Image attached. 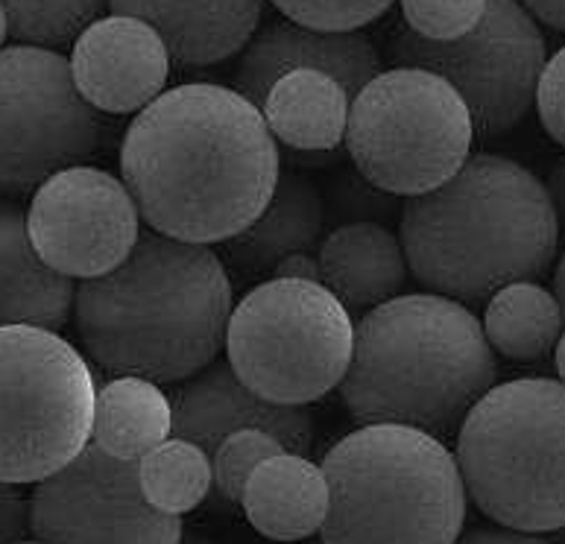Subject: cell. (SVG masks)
<instances>
[{
	"instance_id": "cell-1",
	"label": "cell",
	"mask_w": 565,
	"mask_h": 544,
	"mask_svg": "<svg viewBox=\"0 0 565 544\" xmlns=\"http://www.w3.org/2000/svg\"><path fill=\"white\" fill-rule=\"evenodd\" d=\"M279 141L235 88L177 85L147 103L120 147V179L152 232L212 246L244 232L270 202Z\"/></svg>"
},
{
	"instance_id": "cell-2",
	"label": "cell",
	"mask_w": 565,
	"mask_h": 544,
	"mask_svg": "<svg viewBox=\"0 0 565 544\" xmlns=\"http://www.w3.org/2000/svg\"><path fill=\"white\" fill-rule=\"evenodd\" d=\"M235 290L212 246L141 232L118 267L76 285L85 352L115 375L179 384L223 352Z\"/></svg>"
},
{
	"instance_id": "cell-3",
	"label": "cell",
	"mask_w": 565,
	"mask_h": 544,
	"mask_svg": "<svg viewBox=\"0 0 565 544\" xmlns=\"http://www.w3.org/2000/svg\"><path fill=\"white\" fill-rule=\"evenodd\" d=\"M398 241L428 294L483 305L501 287L548 273L559 211L519 161L478 152L434 191L407 196Z\"/></svg>"
},
{
	"instance_id": "cell-4",
	"label": "cell",
	"mask_w": 565,
	"mask_h": 544,
	"mask_svg": "<svg viewBox=\"0 0 565 544\" xmlns=\"http://www.w3.org/2000/svg\"><path fill=\"white\" fill-rule=\"evenodd\" d=\"M495 381V352L472 310L439 294H398L354 326L338 390L358 425L396 422L446 442Z\"/></svg>"
},
{
	"instance_id": "cell-5",
	"label": "cell",
	"mask_w": 565,
	"mask_h": 544,
	"mask_svg": "<svg viewBox=\"0 0 565 544\" xmlns=\"http://www.w3.org/2000/svg\"><path fill=\"white\" fill-rule=\"evenodd\" d=\"M329 480V544L457 542L466 489L455 451L419 427L379 422L343 436L320 462Z\"/></svg>"
},
{
	"instance_id": "cell-6",
	"label": "cell",
	"mask_w": 565,
	"mask_h": 544,
	"mask_svg": "<svg viewBox=\"0 0 565 544\" xmlns=\"http://www.w3.org/2000/svg\"><path fill=\"white\" fill-rule=\"evenodd\" d=\"M565 393L557 377L492 384L457 427L466 494L501 527L557 533L565 524Z\"/></svg>"
},
{
	"instance_id": "cell-7",
	"label": "cell",
	"mask_w": 565,
	"mask_h": 544,
	"mask_svg": "<svg viewBox=\"0 0 565 544\" xmlns=\"http://www.w3.org/2000/svg\"><path fill=\"white\" fill-rule=\"evenodd\" d=\"M352 345L354 319L329 287L273 276L232 308L223 352L253 393L305 407L338 390Z\"/></svg>"
},
{
	"instance_id": "cell-8",
	"label": "cell",
	"mask_w": 565,
	"mask_h": 544,
	"mask_svg": "<svg viewBox=\"0 0 565 544\" xmlns=\"http://www.w3.org/2000/svg\"><path fill=\"white\" fill-rule=\"evenodd\" d=\"M349 159L393 196H419L455 177L475 143L463 97L423 67L381 71L354 94L347 120Z\"/></svg>"
},
{
	"instance_id": "cell-9",
	"label": "cell",
	"mask_w": 565,
	"mask_h": 544,
	"mask_svg": "<svg viewBox=\"0 0 565 544\" xmlns=\"http://www.w3.org/2000/svg\"><path fill=\"white\" fill-rule=\"evenodd\" d=\"M97 381L51 328L0 326V480L39 483L92 439Z\"/></svg>"
},
{
	"instance_id": "cell-10",
	"label": "cell",
	"mask_w": 565,
	"mask_h": 544,
	"mask_svg": "<svg viewBox=\"0 0 565 544\" xmlns=\"http://www.w3.org/2000/svg\"><path fill=\"white\" fill-rule=\"evenodd\" d=\"M103 120L76 92L71 60L47 47L0 51V200H24L65 168L83 164Z\"/></svg>"
},
{
	"instance_id": "cell-11",
	"label": "cell",
	"mask_w": 565,
	"mask_h": 544,
	"mask_svg": "<svg viewBox=\"0 0 565 544\" xmlns=\"http://www.w3.org/2000/svg\"><path fill=\"white\" fill-rule=\"evenodd\" d=\"M390 60L443 76L463 97L475 135L498 138L527 118L548 44L519 0H487L481 21L451 42L398 30Z\"/></svg>"
},
{
	"instance_id": "cell-12",
	"label": "cell",
	"mask_w": 565,
	"mask_h": 544,
	"mask_svg": "<svg viewBox=\"0 0 565 544\" xmlns=\"http://www.w3.org/2000/svg\"><path fill=\"white\" fill-rule=\"evenodd\" d=\"M30 530L39 542H182V515L156 510L141 492L138 460L85 442L74 460L35 483Z\"/></svg>"
},
{
	"instance_id": "cell-13",
	"label": "cell",
	"mask_w": 565,
	"mask_h": 544,
	"mask_svg": "<svg viewBox=\"0 0 565 544\" xmlns=\"http://www.w3.org/2000/svg\"><path fill=\"white\" fill-rule=\"evenodd\" d=\"M26 232L56 273L85 281L127 258L141 235V214L124 179L74 164L35 188Z\"/></svg>"
},
{
	"instance_id": "cell-14",
	"label": "cell",
	"mask_w": 565,
	"mask_h": 544,
	"mask_svg": "<svg viewBox=\"0 0 565 544\" xmlns=\"http://www.w3.org/2000/svg\"><path fill=\"white\" fill-rule=\"evenodd\" d=\"M168 47L141 18L103 15L74 42L71 74L83 100L106 115L141 111L170 79Z\"/></svg>"
},
{
	"instance_id": "cell-15",
	"label": "cell",
	"mask_w": 565,
	"mask_h": 544,
	"mask_svg": "<svg viewBox=\"0 0 565 544\" xmlns=\"http://www.w3.org/2000/svg\"><path fill=\"white\" fill-rule=\"evenodd\" d=\"M173 407V436L191 439L209 457L217 445L235 430L262 427L279 436L287 451L311 454L313 448V416L296 404H276L253 393L235 375L226 358H214L196 375L185 377V384L170 393Z\"/></svg>"
},
{
	"instance_id": "cell-16",
	"label": "cell",
	"mask_w": 565,
	"mask_h": 544,
	"mask_svg": "<svg viewBox=\"0 0 565 544\" xmlns=\"http://www.w3.org/2000/svg\"><path fill=\"white\" fill-rule=\"evenodd\" d=\"M311 67L334 76L347 88L349 100L379 76L381 67L379 47L361 30L352 33H326L311 30L285 18L273 21L249 39L235 67V92L262 109L264 97L279 76Z\"/></svg>"
},
{
	"instance_id": "cell-17",
	"label": "cell",
	"mask_w": 565,
	"mask_h": 544,
	"mask_svg": "<svg viewBox=\"0 0 565 544\" xmlns=\"http://www.w3.org/2000/svg\"><path fill=\"white\" fill-rule=\"evenodd\" d=\"M109 12L150 24L179 67H205L244 51L264 0H109Z\"/></svg>"
},
{
	"instance_id": "cell-18",
	"label": "cell",
	"mask_w": 565,
	"mask_h": 544,
	"mask_svg": "<svg viewBox=\"0 0 565 544\" xmlns=\"http://www.w3.org/2000/svg\"><path fill=\"white\" fill-rule=\"evenodd\" d=\"M320 285L354 317L387 302L407 287L405 249L384 223H343L331 228L317 252Z\"/></svg>"
},
{
	"instance_id": "cell-19",
	"label": "cell",
	"mask_w": 565,
	"mask_h": 544,
	"mask_svg": "<svg viewBox=\"0 0 565 544\" xmlns=\"http://www.w3.org/2000/svg\"><path fill=\"white\" fill-rule=\"evenodd\" d=\"M76 285L35 252L26 211L0 200V326H39L62 331L74 313Z\"/></svg>"
},
{
	"instance_id": "cell-20",
	"label": "cell",
	"mask_w": 565,
	"mask_h": 544,
	"mask_svg": "<svg viewBox=\"0 0 565 544\" xmlns=\"http://www.w3.org/2000/svg\"><path fill=\"white\" fill-rule=\"evenodd\" d=\"M326 228V202L320 188L299 173H279L276 191L258 217L220 243V260L232 267L237 278H255L273 273L290 252H311L320 246Z\"/></svg>"
},
{
	"instance_id": "cell-21",
	"label": "cell",
	"mask_w": 565,
	"mask_h": 544,
	"mask_svg": "<svg viewBox=\"0 0 565 544\" xmlns=\"http://www.w3.org/2000/svg\"><path fill=\"white\" fill-rule=\"evenodd\" d=\"M329 480L320 466L294 451L258 462L241 494L249 524L276 542L317 536L329 515Z\"/></svg>"
},
{
	"instance_id": "cell-22",
	"label": "cell",
	"mask_w": 565,
	"mask_h": 544,
	"mask_svg": "<svg viewBox=\"0 0 565 544\" xmlns=\"http://www.w3.org/2000/svg\"><path fill=\"white\" fill-rule=\"evenodd\" d=\"M349 94L334 76L299 67L279 76L262 103L276 141L294 152L338 150L347 135Z\"/></svg>"
},
{
	"instance_id": "cell-23",
	"label": "cell",
	"mask_w": 565,
	"mask_h": 544,
	"mask_svg": "<svg viewBox=\"0 0 565 544\" xmlns=\"http://www.w3.org/2000/svg\"><path fill=\"white\" fill-rule=\"evenodd\" d=\"M173 434V407L161 384L138 375H120L97 390L92 442L120 460L143 454Z\"/></svg>"
},
{
	"instance_id": "cell-24",
	"label": "cell",
	"mask_w": 565,
	"mask_h": 544,
	"mask_svg": "<svg viewBox=\"0 0 565 544\" xmlns=\"http://www.w3.org/2000/svg\"><path fill=\"white\" fill-rule=\"evenodd\" d=\"M483 337L507 361L536 363L548 358L563 331L557 296L540 281H513L487 299Z\"/></svg>"
},
{
	"instance_id": "cell-25",
	"label": "cell",
	"mask_w": 565,
	"mask_h": 544,
	"mask_svg": "<svg viewBox=\"0 0 565 544\" xmlns=\"http://www.w3.org/2000/svg\"><path fill=\"white\" fill-rule=\"evenodd\" d=\"M138 480L156 510L188 515L212 492V457L191 439L170 434L138 460Z\"/></svg>"
},
{
	"instance_id": "cell-26",
	"label": "cell",
	"mask_w": 565,
	"mask_h": 544,
	"mask_svg": "<svg viewBox=\"0 0 565 544\" xmlns=\"http://www.w3.org/2000/svg\"><path fill=\"white\" fill-rule=\"evenodd\" d=\"M7 9L9 35L33 47H68L109 15V0H0Z\"/></svg>"
},
{
	"instance_id": "cell-27",
	"label": "cell",
	"mask_w": 565,
	"mask_h": 544,
	"mask_svg": "<svg viewBox=\"0 0 565 544\" xmlns=\"http://www.w3.org/2000/svg\"><path fill=\"white\" fill-rule=\"evenodd\" d=\"M287 451L279 436L267 434L262 427H244L228 434L212 454V486L226 503H241L246 478L262 460L273 454Z\"/></svg>"
},
{
	"instance_id": "cell-28",
	"label": "cell",
	"mask_w": 565,
	"mask_h": 544,
	"mask_svg": "<svg viewBox=\"0 0 565 544\" xmlns=\"http://www.w3.org/2000/svg\"><path fill=\"white\" fill-rule=\"evenodd\" d=\"M326 220L331 223H387L396 217L398 196L381 191L358 170H340L326 193Z\"/></svg>"
},
{
	"instance_id": "cell-29",
	"label": "cell",
	"mask_w": 565,
	"mask_h": 544,
	"mask_svg": "<svg viewBox=\"0 0 565 544\" xmlns=\"http://www.w3.org/2000/svg\"><path fill=\"white\" fill-rule=\"evenodd\" d=\"M270 3L296 24L326 30V33H352L384 15L396 0H270Z\"/></svg>"
},
{
	"instance_id": "cell-30",
	"label": "cell",
	"mask_w": 565,
	"mask_h": 544,
	"mask_svg": "<svg viewBox=\"0 0 565 544\" xmlns=\"http://www.w3.org/2000/svg\"><path fill=\"white\" fill-rule=\"evenodd\" d=\"M487 0H402V15L411 33L430 42H451L483 18Z\"/></svg>"
},
{
	"instance_id": "cell-31",
	"label": "cell",
	"mask_w": 565,
	"mask_h": 544,
	"mask_svg": "<svg viewBox=\"0 0 565 544\" xmlns=\"http://www.w3.org/2000/svg\"><path fill=\"white\" fill-rule=\"evenodd\" d=\"M533 103L540 109V120L551 141H565V51H557L551 60H545L542 74L536 79Z\"/></svg>"
},
{
	"instance_id": "cell-32",
	"label": "cell",
	"mask_w": 565,
	"mask_h": 544,
	"mask_svg": "<svg viewBox=\"0 0 565 544\" xmlns=\"http://www.w3.org/2000/svg\"><path fill=\"white\" fill-rule=\"evenodd\" d=\"M33 536L30 530V501H26L18 483L0 480V542H24Z\"/></svg>"
},
{
	"instance_id": "cell-33",
	"label": "cell",
	"mask_w": 565,
	"mask_h": 544,
	"mask_svg": "<svg viewBox=\"0 0 565 544\" xmlns=\"http://www.w3.org/2000/svg\"><path fill=\"white\" fill-rule=\"evenodd\" d=\"M276 278H305V281H320V264L311 252H290L273 267Z\"/></svg>"
},
{
	"instance_id": "cell-34",
	"label": "cell",
	"mask_w": 565,
	"mask_h": 544,
	"mask_svg": "<svg viewBox=\"0 0 565 544\" xmlns=\"http://www.w3.org/2000/svg\"><path fill=\"white\" fill-rule=\"evenodd\" d=\"M536 24H545L551 30H563L565 26V0H519Z\"/></svg>"
},
{
	"instance_id": "cell-35",
	"label": "cell",
	"mask_w": 565,
	"mask_h": 544,
	"mask_svg": "<svg viewBox=\"0 0 565 544\" xmlns=\"http://www.w3.org/2000/svg\"><path fill=\"white\" fill-rule=\"evenodd\" d=\"M501 527V524H498ZM466 542H540V533H524V530H513V527H478L469 530V536Z\"/></svg>"
},
{
	"instance_id": "cell-36",
	"label": "cell",
	"mask_w": 565,
	"mask_h": 544,
	"mask_svg": "<svg viewBox=\"0 0 565 544\" xmlns=\"http://www.w3.org/2000/svg\"><path fill=\"white\" fill-rule=\"evenodd\" d=\"M545 191H548L551 202L557 205V211L563 209V168H554V173H551V182L545 184Z\"/></svg>"
},
{
	"instance_id": "cell-37",
	"label": "cell",
	"mask_w": 565,
	"mask_h": 544,
	"mask_svg": "<svg viewBox=\"0 0 565 544\" xmlns=\"http://www.w3.org/2000/svg\"><path fill=\"white\" fill-rule=\"evenodd\" d=\"M9 39V21H7V9L0 3V51H3V44Z\"/></svg>"
}]
</instances>
